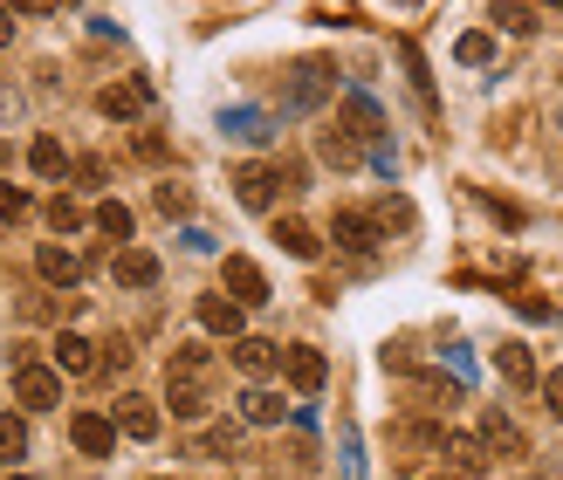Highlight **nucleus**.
Wrapping results in <instances>:
<instances>
[{
    "label": "nucleus",
    "instance_id": "nucleus-1",
    "mask_svg": "<svg viewBox=\"0 0 563 480\" xmlns=\"http://www.w3.org/2000/svg\"><path fill=\"white\" fill-rule=\"evenodd\" d=\"M330 90H336V69L323 63V55H309V63H296L289 82H282V110H289V118H302V110H317Z\"/></svg>",
    "mask_w": 563,
    "mask_h": 480
},
{
    "label": "nucleus",
    "instance_id": "nucleus-2",
    "mask_svg": "<svg viewBox=\"0 0 563 480\" xmlns=\"http://www.w3.org/2000/svg\"><path fill=\"white\" fill-rule=\"evenodd\" d=\"M282 192H289V179H282V165H268V158H247V165H234V200L247 206V213H268Z\"/></svg>",
    "mask_w": 563,
    "mask_h": 480
},
{
    "label": "nucleus",
    "instance_id": "nucleus-3",
    "mask_svg": "<svg viewBox=\"0 0 563 480\" xmlns=\"http://www.w3.org/2000/svg\"><path fill=\"white\" fill-rule=\"evenodd\" d=\"M14 405H21V412H55V405H63V371L14 364Z\"/></svg>",
    "mask_w": 563,
    "mask_h": 480
},
{
    "label": "nucleus",
    "instance_id": "nucleus-4",
    "mask_svg": "<svg viewBox=\"0 0 563 480\" xmlns=\"http://www.w3.org/2000/svg\"><path fill=\"white\" fill-rule=\"evenodd\" d=\"M97 110H103V118H145V110H152V82L145 76H118V82H103V90H97Z\"/></svg>",
    "mask_w": 563,
    "mask_h": 480
},
{
    "label": "nucleus",
    "instance_id": "nucleus-5",
    "mask_svg": "<svg viewBox=\"0 0 563 480\" xmlns=\"http://www.w3.org/2000/svg\"><path fill=\"white\" fill-rule=\"evenodd\" d=\"M35 268H42V281H55V289H76V281L90 275L82 247H69V241H42V247H35Z\"/></svg>",
    "mask_w": 563,
    "mask_h": 480
},
{
    "label": "nucleus",
    "instance_id": "nucleus-6",
    "mask_svg": "<svg viewBox=\"0 0 563 480\" xmlns=\"http://www.w3.org/2000/svg\"><path fill=\"white\" fill-rule=\"evenodd\" d=\"M69 439H76V454L110 460V454H118V418H110V412H76L69 418Z\"/></svg>",
    "mask_w": 563,
    "mask_h": 480
},
{
    "label": "nucleus",
    "instance_id": "nucleus-7",
    "mask_svg": "<svg viewBox=\"0 0 563 480\" xmlns=\"http://www.w3.org/2000/svg\"><path fill=\"white\" fill-rule=\"evenodd\" d=\"M220 289H228L241 309H262V302H268V275L247 261V254H228V268H220Z\"/></svg>",
    "mask_w": 563,
    "mask_h": 480
},
{
    "label": "nucleus",
    "instance_id": "nucleus-8",
    "mask_svg": "<svg viewBox=\"0 0 563 480\" xmlns=\"http://www.w3.org/2000/svg\"><path fill=\"white\" fill-rule=\"evenodd\" d=\"M282 378H289V384L302 391V399H309V391H323V378H330V357H323L317 344H289V350H282Z\"/></svg>",
    "mask_w": 563,
    "mask_h": 480
},
{
    "label": "nucleus",
    "instance_id": "nucleus-9",
    "mask_svg": "<svg viewBox=\"0 0 563 480\" xmlns=\"http://www.w3.org/2000/svg\"><path fill=\"white\" fill-rule=\"evenodd\" d=\"M440 454L454 460L461 480H474V473H488V467H495V454H488V439H482V433H440Z\"/></svg>",
    "mask_w": 563,
    "mask_h": 480
},
{
    "label": "nucleus",
    "instance_id": "nucleus-10",
    "mask_svg": "<svg viewBox=\"0 0 563 480\" xmlns=\"http://www.w3.org/2000/svg\"><path fill=\"white\" fill-rule=\"evenodd\" d=\"M241 323H247V309H241V302H234L228 289L200 295V330H207V336H228V344H234V336H247Z\"/></svg>",
    "mask_w": 563,
    "mask_h": 480
},
{
    "label": "nucleus",
    "instance_id": "nucleus-11",
    "mask_svg": "<svg viewBox=\"0 0 563 480\" xmlns=\"http://www.w3.org/2000/svg\"><path fill=\"white\" fill-rule=\"evenodd\" d=\"M275 247L289 254V261H317V254H323V234L309 227V220H296V213H282V220H275Z\"/></svg>",
    "mask_w": 563,
    "mask_h": 480
},
{
    "label": "nucleus",
    "instance_id": "nucleus-12",
    "mask_svg": "<svg viewBox=\"0 0 563 480\" xmlns=\"http://www.w3.org/2000/svg\"><path fill=\"white\" fill-rule=\"evenodd\" d=\"M330 241L344 247V254H372V247H378V220H372V213H351V206H344V213L330 220Z\"/></svg>",
    "mask_w": 563,
    "mask_h": 480
},
{
    "label": "nucleus",
    "instance_id": "nucleus-13",
    "mask_svg": "<svg viewBox=\"0 0 563 480\" xmlns=\"http://www.w3.org/2000/svg\"><path fill=\"white\" fill-rule=\"evenodd\" d=\"M110 418H118V433H124V439H158V405H152V399H137V391H124Z\"/></svg>",
    "mask_w": 563,
    "mask_h": 480
},
{
    "label": "nucleus",
    "instance_id": "nucleus-14",
    "mask_svg": "<svg viewBox=\"0 0 563 480\" xmlns=\"http://www.w3.org/2000/svg\"><path fill=\"white\" fill-rule=\"evenodd\" d=\"M110 275H118V289H152V281H158V254L152 247H118Z\"/></svg>",
    "mask_w": 563,
    "mask_h": 480
},
{
    "label": "nucleus",
    "instance_id": "nucleus-15",
    "mask_svg": "<svg viewBox=\"0 0 563 480\" xmlns=\"http://www.w3.org/2000/svg\"><path fill=\"white\" fill-rule=\"evenodd\" d=\"M55 371H63V378H90L97 371V344L76 336V330H63V336H55Z\"/></svg>",
    "mask_w": 563,
    "mask_h": 480
},
{
    "label": "nucleus",
    "instance_id": "nucleus-16",
    "mask_svg": "<svg viewBox=\"0 0 563 480\" xmlns=\"http://www.w3.org/2000/svg\"><path fill=\"white\" fill-rule=\"evenodd\" d=\"M234 364L247 378H268L275 364H282V344H268V336H234Z\"/></svg>",
    "mask_w": 563,
    "mask_h": 480
},
{
    "label": "nucleus",
    "instance_id": "nucleus-17",
    "mask_svg": "<svg viewBox=\"0 0 563 480\" xmlns=\"http://www.w3.org/2000/svg\"><path fill=\"white\" fill-rule=\"evenodd\" d=\"M495 371H501L509 391H529V384H537V357H529V344H501L495 350Z\"/></svg>",
    "mask_w": 563,
    "mask_h": 480
},
{
    "label": "nucleus",
    "instance_id": "nucleus-18",
    "mask_svg": "<svg viewBox=\"0 0 563 480\" xmlns=\"http://www.w3.org/2000/svg\"><path fill=\"white\" fill-rule=\"evenodd\" d=\"M165 405L173 418H207V378H165Z\"/></svg>",
    "mask_w": 563,
    "mask_h": 480
},
{
    "label": "nucleus",
    "instance_id": "nucleus-19",
    "mask_svg": "<svg viewBox=\"0 0 563 480\" xmlns=\"http://www.w3.org/2000/svg\"><path fill=\"white\" fill-rule=\"evenodd\" d=\"M482 439H488V454H495V460H501V454H509V460H522V454H529L522 426H509L501 412H488V418H482Z\"/></svg>",
    "mask_w": 563,
    "mask_h": 480
},
{
    "label": "nucleus",
    "instance_id": "nucleus-20",
    "mask_svg": "<svg viewBox=\"0 0 563 480\" xmlns=\"http://www.w3.org/2000/svg\"><path fill=\"white\" fill-rule=\"evenodd\" d=\"M282 391H268V384H255V391H241V418L247 426H282Z\"/></svg>",
    "mask_w": 563,
    "mask_h": 480
},
{
    "label": "nucleus",
    "instance_id": "nucleus-21",
    "mask_svg": "<svg viewBox=\"0 0 563 480\" xmlns=\"http://www.w3.org/2000/svg\"><path fill=\"white\" fill-rule=\"evenodd\" d=\"M488 21L501 27V35H537V0H495Z\"/></svg>",
    "mask_w": 563,
    "mask_h": 480
},
{
    "label": "nucleus",
    "instance_id": "nucleus-22",
    "mask_svg": "<svg viewBox=\"0 0 563 480\" xmlns=\"http://www.w3.org/2000/svg\"><path fill=\"white\" fill-rule=\"evenodd\" d=\"M27 165H35V179H63L76 158L63 152V137H35V145H27Z\"/></svg>",
    "mask_w": 563,
    "mask_h": 480
},
{
    "label": "nucleus",
    "instance_id": "nucleus-23",
    "mask_svg": "<svg viewBox=\"0 0 563 480\" xmlns=\"http://www.w3.org/2000/svg\"><path fill=\"white\" fill-rule=\"evenodd\" d=\"M90 227L110 234V241H131V206H124V200H103V206L90 213Z\"/></svg>",
    "mask_w": 563,
    "mask_h": 480
},
{
    "label": "nucleus",
    "instance_id": "nucleus-24",
    "mask_svg": "<svg viewBox=\"0 0 563 480\" xmlns=\"http://www.w3.org/2000/svg\"><path fill=\"white\" fill-rule=\"evenodd\" d=\"M48 227H55V234H76V227H90V213H82V200L55 192V200H48Z\"/></svg>",
    "mask_w": 563,
    "mask_h": 480
},
{
    "label": "nucleus",
    "instance_id": "nucleus-25",
    "mask_svg": "<svg viewBox=\"0 0 563 480\" xmlns=\"http://www.w3.org/2000/svg\"><path fill=\"white\" fill-rule=\"evenodd\" d=\"M207 371H213V357H207L200 344H179L173 364H165V378H207Z\"/></svg>",
    "mask_w": 563,
    "mask_h": 480
},
{
    "label": "nucleus",
    "instance_id": "nucleus-26",
    "mask_svg": "<svg viewBox=\"0 0 563 480\" xmlns=\"http://www.w3.org/2000/svg\"><path fill=\"white\" fill-rule=\"evenodd\" d=\"M454 55H461L467 69H482L488 55H495V35H488V27H474V35H461V42H454Z\"/></svg>",
    "mask_w": 563,
    "mask_h": 480
},
{
    "label": "nucleus",
    "instance_id": "nucleus-27",
    "mask_svg": "<svg viewBox=\"0 0 563 480\" xmlns=\"http://www.w3.org/2000/svg\"><path fill=\"white\" fill-rule=\"evenodd\" d=\"M323 158L330 165H357V131H344V124L323 131Z\"/></svg>",
    "mask_w": 563,
    "mask_h": 480
},
{
    "label": "nucleus",
    "instance_id": "nucleus-28",
    "mask_svg": "<svg viewBox=\"0 0 563 480\" xmlns=\"http://www.w3.org/2000/svg\"><path fill=\"white\" fill-rule=\"evenodd\" d=\"M21 454H27V426L14 412H0V460H21Z\"/></svg>",
    "mask_w": 563,
    "mask_h": 480
},
{
    "label": "nucleus",
    "instance_id": "nucleus-29",
    "mask_svg": "<svg viewBox=\"0 0 563 480\" xmlns=\"http://www.w3.org/2000/svg\"><path fill=\"white\" fill-rule=\"evenodd\" d=\"M14 220H27V192L21 186H0V227H14Z\"/></svg>",
    "mask_w": 563,
    "mask_h": 480
},
{
    "label": "nucleus",
    "instance_id": "nucleus-30",
    "mask_svg": "<svg viewBox=\"0 0 563 480\" xmlns=\"http://www.w3.org/2000/svg\"><path fill=\"white\" fill-rule=\"evenodd\" d=\"M131 364V344L124 336H110V344H97V371H124Z\"/></svg>",
    "mask_w": 563,
    "mask_h": 480
},
{
    "label": "nucleus",
    "instance_id": "nucleus-31",
    "mask_svg": "<svg viewBox=\"0 0 563 480\" xmlns=\"http://www.w3.org/2000/svg\"><path fill=\"white\" fill-rule=\"evenodd\" d=\"M152 200H158V213H192V192H186V186H173V179H165Z\"/></svg>",
    "mask_w": 563,
    "mask_h": 480
},
{
    "label": "nucleus",
    "instance_id": "nucleus-32",
    "mask_svg": "<svg viewBox=\"0 0 563 480\" xmlns=\"http://www.w3.org/2000/svg\"><path fill=\"white\" fill-rule=\"evenodd\" d=\"M543 405H550V418H563V371L543 378Z\"/></svg>",
    "mask_w": 563,
    "mask_h": 480
},
{
    "label": "nucleus",
    "instance_id": "nucleus-33",
    "mask_svg": "<svg viewBox=\"0 0 563 480\" xmlns=\"http://www.w3.org/2000/svg\"><path fill=\"white\" fill-rule=\"evenodd\" d=\"M69 172H76L82 186H103V158H76V165H69Z\"/></svg>",
    "mask_w": 563,
    "mask_h": 480
},
{
    "label": "nucleus",
    "instance_id": "nucleus-34",
    "mask_svg": "<svg viewBox=\"0 0 563 480\" xmlns=\"http://www.w3.org/2000/svg\"><path fill=\"white\" fill-rule=\"evenodd\" d=\"M137 158H165V137L158 131H137Z\"/></svg>",
    "mask_w": 563,
    "mask_h": 480
},
{
    "label": "nucleus",
    "instance_id": "nucleus-35",
    "mask_svg": "<svg viewBox=\"0 0 563 480\" xmlns=\"http://www.w3.org/2000/svg\"><path fill=\"white\" fill-rule=\"evenodd\" d=\"M0 8H8V14H48L55 0H0Z\"/></svg>",
    "mask_w": 563,
    "mask_h": 480
},
{
    "label": "nucleus",
    "instance_id": "nucleus-36",
    "mask_svg": "<svg viewBox=\"0 0 563 480\" xmlns=\"http://www.w3.org/2000/svg\"><path fill=\"white\" fill-rule=\"evenodd\" d=\"M8 42H14V14H8V8H0V48H8Z\"/></svg>",
    "mask_w": 563,
    "mask_h": 480
},
{
    "label": "nucleus",
    "instance_id": "nucleus-37",
    "mask_svg": "<svg viewBox=\"0 0 563 480\" xmlns=\"http://www.w3.org/2000/svg\"><path fill=\"white\" fill-rule=\"evenodd\" d=\"M427 480H461V473H427Z\"/></svg>",
    "mask_w": 563,
    "mask_h": 480
},
{
    "label": "nucleus",
    "instance_id": "nucleus-38",
    "mask_svg": "<svg viewBox=\"0 0 563 480\" xmlns=\"http://www.w3.org/2000/svg\"><path fill=\"white\" fill-rule=\"evenodd\" d=\"M537 8H563V0H537Z\"/></svg>",
    "mask_w": 563,
    "mask_h": 480
},
{
    "label": "nucleus",
    "instance_id": "nucleus-39",
    "mask_svg": "<svg viewBox=\"0 0 563 480\" xmlns=\"http://www.w3.org/2000/svg\"><path fill=\"white\" fill-rule=\"evenodd\" d=\"M8 480H27V473H8Z\"/></svg>",
    "mask_w": 563,
    "mask_h": 480
}]
</instances>
